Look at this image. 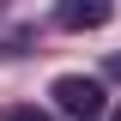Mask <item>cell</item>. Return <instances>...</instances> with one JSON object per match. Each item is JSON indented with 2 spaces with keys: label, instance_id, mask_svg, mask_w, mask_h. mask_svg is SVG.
<instances>
[{
  "label": "cell",
  "instance_id": "6da1fadb",
  "mask_svg": "<svg viewBox=\"0 0 121 121\" xmlns=\"http://www.w3.org/2000/svg\"><path fill=\"white\" fill-rule=\"evenodd\" d=\"M48 97H55L60 115H73V121H97V115H103V85L85 79V73H60Z\"/></svg>",
  "mask_w": 121,
  "mask_h": 121
},
{
  "label": "cell",
  "instance_id": "7a4b0ae2",
  "mask_svg": "<svg viewBox=\"0 0 121 121\" xmlns=\"http://www.w3.org/2000/svg\"><path fill=\"white\" fill-rule=\"evenodd\" d=\"M115 18V6H103V0H67L60 6V24L67 30H97V24H109Z\"/></svg>",
  "mask_w": 121,
  "mask_h": 121
},
{
  "label": "cell",
  "instance_id": "3957f363",
  "mask_svg": "<svg viewBox=\"0 0 121 121\" xmlns=\"http://www.w3.org/2000/svg\"><path fill=\"white\" fill-rule=\"evenodd\" d=\"M0 121H55V115H48V109H36V103H12Z\"/></svg>",
  "mask_w": 121,
  "mask_h": 121
},
{
  "label": "cell",
  "instance_id": "277c9868",
  "mask_svg": "<svg viewBox=\"0 0 121 121\" xmlns=\"http://www.w3.org/2000/svg\"><path fill=\"white\" fill-rule=\"evenodd\" d=\"M109 73H115V79H121V48H115V55H109Z\"/></svg>",
  "mask_w": 121,
  "mask_h": 121
}]
</instances>
